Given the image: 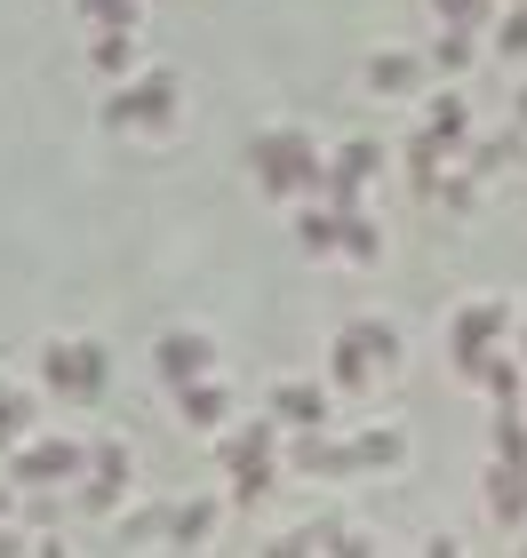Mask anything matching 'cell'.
<instances>
[{
  "label": "cell",
  "instance_id": "6da1fadb",
  "mask_svg": "<svg viewBox=\"0 0 527 558\" xmlns=\"http://www.w3.org/2000/svg\"><path fill=\"white\" fill-rule=\"evenodd\" d=\"M112 120H168V81L136 88V96H112Z\"/></svg>",
  "mask_w": 527,
  "mask_h": 558
},
{
  "label": "cell",
  "instance_id": "7a4b0ae2",
  "mask_svg": "<svg viewBox=\"0 0 527 558\" xmlns=\"http://www.w3.org/2000/svg\"><path fill=\"white\" fill-rule=\"evenodd\" d=\"M81 9H88L96 24H129V16H136V0H81Z\"/></svg>",
  "mask_w": 527,
  "mask_h": 558
}]
</instances>
